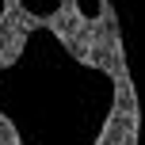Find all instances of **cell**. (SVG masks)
I'll return each instance as SVG.
<instances>
[{"label": "cell", "instance_id": "6da1fadb", "mask_svg": "<svg viewBox=\"0 0 145 145\" xmlns=\"http://www.w3.org/2000/svg\"><path fill=\"white\" fill-rule=\"evenodd\" d=\"M69 12L76 15V23L84 27H99L107 19V0H69Z\"/></svg>", "mask_w": 145, "mask_h": 145}, {"label": "cell", "instance_id": "3957f363", "mask_svg": "<svg viewBox=\"0 0 145 145\" xmlns=\"http://www.w3.org/2000/svg\"><path fill=\"white\" fill-rule=\"evenodd\" d=\"M8 12H12V0H0V23L8 19Z\"/></svg>", "mask_w": 145, "mask_h": 145}, {"label": "cell", "instance_id": "7a4b0ae2", "mask_svg": "<svg viewBox=\"0 0 145 145\" xmlns=\"http://www.w3.org/2000/svg\"><path fill=\"white\" fill-rule=\"evenodd\" d=\"M99 145H134V115H118L107 126V134H103Z\"/></svg>", "mask_w": 145, "mask_h": 145}]
</instances>
